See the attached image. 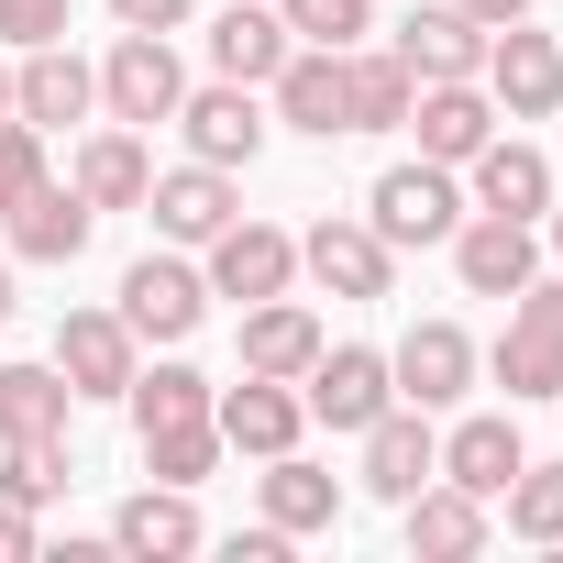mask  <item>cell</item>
<instances>
[{"label":"cell","mask_w":563,"mask_h":563,"mask_svg":"<svg viewBox=\"0 0 563 563\" xmlns=\"http://www.w3.org/2000/svg\"><path fill=\"white\" fill-rule=\"evenodd\" d=\"M409 89H420V78H409L398 56L343 45V122H354V133H398V122H409Z\"/></svg>","instance_id":"f1b7e54d"},{"label":"cell","mask_w":563,"mask_h":563,"mask_svg":"<svg viewBox=\"0 0 563 563\" xmlns=\"http://www.w3.org/2000/svg\"><path fill=\"white\" fill-rule=\"evenodd\" d=\"M122 409H133V431H177V420H210V376H199V365H133Z\"/></svg>","instance_id":"4dcf8cb0"},{"label":"cell","mask_w":563,"mask_h":563,"mask_svg":"<svg viewBox=\"0 0 563 563\" xmlns=\"http://www.w3.org/2000/svg\"><path fill=\"white\" fill-rule=\"evenodd\" d=\"M288 45H299V34L276 23L265 0H232V12L210 23V67H221V78H243V89H265L276 67H288Z\"/></svg>","instance_id":"484cf974"},{"label":"cell","mask_w":563,"mask_h":563,"mask_svg":"<svg viewBox=\"0 0 563 563\" xmlns=\"http://www.w3.org/2000/svg\"><path fill=\"white\" fill-rule=\"evenodd\" d=\"M221 464V420H177V431H144V475L155 486H199Z\"/></svg>","instance_id":"1f68e13d"},{"label":"cell","mask_w":563,"mask_h":563,"mask_svg":"<svg viewBox=\"0 0 563 563\" xmlns=\"http://www.w3.org/2000/svg\"><path fill=\"white\" fill-rule=\"evenodd\" d=\"M199 254H210V265H199L210 299H243V310H254V299H288V276H299V243L276 232V221H221Z\"/></svg>","instance_id":"277c9868"},{"label":"cell","mask_w":563,"mask_h":563,"mask_svg":"<svg viewBox=\"0 0 563 563\" xmlns=\"http://www.w3.org/2000/svg\"><path fill=\"white\" fill-rule=\"evenodd\" d=\"M265 89H276V122L310 133V144L354 133V122H343V45H288V67H276Z\"/></svg>","instance_id":"2e32d148"},{"label":"cell","mask_w":563,"mask_h":563,"mask_svg":"<svg viewBox=\"0 0 563 563\" xmlns=\"http://www.w3.org/2000/svg\"><path fill=\"white\" fill-rule=\"evenodd\" d=\"M508 530L519 541H563V464H519L508 475Z\"/></svg>","instance_id":"836d02e7"},{"label":"cell","mask_w":563,"mask_h":563,"mask_svg":"<svg viewBox=\"0 0 563 563\" xmlns=\"http://www.w3.org/2000/svg\"><path fill=\"white\" fill-rule=\"evenodd\" d=\"M177 100H188L177 45H166V34H122V45H111V67H100V111L144 133V122H177Z\"/></svg>","instance_id":"5b68a950"},{"label":"cell","mask_w":563,"mask_h":563,"mask_svg":"<svg viewBox=\"0 0 563 563\" xmlns=\"http://www.w3.org/2000/svg\"><path fill=\"white\" fill-rule=\"evenodd\" d=\"M78 0H0V45H67Z\"/></svg>","instance_id":"8d00e7d4"},{"label":"cell","mask_w":563,"mask_h":563,"mask_svg":"<svg viewBox=\"0 0 563 563\" xmlns=\"http://www.w3.org/2000/svg\"><path fill=\"white\" fill-rule=\"evenodd\" d=\"M541 232H552V254H563V199H552V210H541Z\"/></svg>","instance_id":"60d3db41"},{"label":"cell","mask_w":563,"mask_h":563,"mask_svg":"<svg viewBox=\"0 0 563 563\" xmlns=\"http://www.w3.org/2000/svg\"><path fill=\"white\" fill-rule=\"evenodd\" d=\"M398 133H420V155H431V166H464V155L497 133V100H486V78H420Z\"/></svg>","instance_id":"8fae6325"},{"label":"cell","mask_w":563,"mask_h":563,"mask_svg":"<svg viewBox=\"0 0 563 563\" xmlns=\"http://www.w3.org/2000/svg\"><path fill=\"white\" fill-rule=\"evenodd\" d=\"M144 221L166 232V243H210L221 221H243V199H232V166H166L155 188H144Z\"/></svg>","instance_id":"9a60e30c"},{"label":"cell","mask_w":563,"mask_h":563,"mask_svg":"<svg viewBox=\"0 0 563 563\" xmlns=\"http://www.w3.org/2000/svg\"><path fill=\"white\" fill-rule=\"evenodd\" d=\"M67 376L56 365H0V442H56L67 431Z\"/></svg>","instance_id":"f546056e"},{"label":"cell","mask_w":563,"mask_h":563,"mask_svg":"<svg viewBox=\"0 0 563 563\" xmlns=\"http://www.w3.org/2000/svg\"><path fill=\"white\" fill-rule=\"evenodd\" d=\"M111 310L133 321V343H188V332L210 321V276L177 265V254H144V265L122 276V299H111Z\"/></svg>","instance_id":"52a82bcc"},{"label":"cell","mask_w":563,"mask_h":563,"mask_svg":"<svg viewBox=\"0 0 563 563\" xmlns=\"http://www.w3.org/2000/svg\"><path fill=\"white\" fill-rule=\"evenodd\" d=\"M365 221H376V243L398 254V243H453V221H464V188H453V166H387L376 177V199H365Z\"/></svg>","instance_id":"7a4b0ae2"},{"label":"cell","mask_w":563,"mask_h":563,"mask_svg":"<svg viewBox=\"0 0 563 563\" xmlns=\"http://www.w3.org/2000/svg\"><path fill=\"white\" fill-rule=\"evenodd\" d=\"M475 78H486L497 122H541V111H563V45H552V34H530V23H497Z\"/></svg>","instance_id":"3957f363"},{"label":"cell","mask_w":563,"mask_h":563,"mask_svg":"<svg viewBox=\"0 0 563 563\" xmlns=\"http://www.w3.org/2000/svg\"><path fill=\"white\" fill-rule=\"evenodd\" d=\"M177 133H188V155H199V166H254V155H265V100H254L243 78L188 89V100H177Z\"/></svg>","instance_id":"5bb4252c"},{"label":"cell","mask_w":563,"mask_h":563,"mask_svg":"<svg viewBox=\"0 0 563 563\" xmlns=\"http://www.w3.org/2000/svg\"><path fill=\"white\" fill-rule=\"evenodd\" d=\"M310 354H321V321L299 310V299H254L243 310V376H310Z\"/></svg>","instance_id":"4316f807"},{"label":"cell","mask_w":563,"mask_h":563,"mask_svg":"<svg viewBox=\"0 0 563 563\" xmlns=\"http://www.w3.org/2000/svg\"><path fill=\"white\" fill-rule=\"evenodd\" d=\"M0 122H12V67H0Z\"/></svg>","instance_id":"7bdbcfd3"},{"label":"cell","mask_w":563,"mask_h":563,"mask_svg":"<svg viewBox=\"0 0 563 563\" xmlns=\"http://www.w3.org/2000/svg\"><path fill=\"white\" fill-rule=\"evenodd\" d=\"M276 23L299 45H365V0H276Z\"/></svg>","instance_id":"e575fe53"},{"label":"cell","mask_w":563,"mask_h":563,"mask_svg":"<svg viewBox=\"0 0 563 563\" xmlns=\"http://www.w3.org/2000/svg\"><path fill=\"white\" fill-rule=\"evenodd\" d=\"M409 78H475L486 67V23H464L453 0H431V12H409L398 23V45H387Z\"/></svg>","instance_id":"7402d4cb"},{"label":"cell","mask_w":563,"mask_h":563,"mask_svg":"<svg viewBox=\"0 0 563 563\" xmlns=\"http://www.w3.org/2000/svg\"><path fill=\"white\" fill-rule=\"evenodd\" d=\"M299 276H321L332 299H387V243H376V221H321V232L299 243Z\"/></svg>","instance_id":"44dd1931"},{"label":"cell","mask_w":563,"mask_h":563,"mask_svg":"<svg viewBox=\"0 0 563 563\" xmlns=\"http://www.w3.org/2000/svg\"><path fill=\"white\" fill-rule=\"evenodd\" d=\"M265 519L288 530V541H299V530H332V519H343V486H332L310 453H265Z\"/></svg>","instance_id":"83f0119b"},{"label":"cell","mask_w":563,"mask_h":563,"mask_svg":"<svg viewBox=\"0 0 563 563\" xmlns=\"http://www.w3.org/2000/svg\"><path fill=\"white\" fill-rule=\"evenodd\" d=\"M89 100H100V67H78L67 45H23V67H12V122L56 133V122H89Z\"/></svg>","instance_id":"ac0fdd59"},{"label":"cell","mask_w":563,"mask_h":563,"mask_svg":"<svg viewBox=\"0 0 563 563\" xmlns=\"http://www.w3.org/2000/svg\"><path fill=\"white\" fill-rule=\"evenodd\" d=\"M210 420H221V453H299V431H310V398L288 387V376H243V387H210Z\"/></svg>","instance_id":"ba28073f"},{"label":"cell","mask_w":563,"mask_h":563,"mask_svg":"<svg viewBox=\"0 0 563 563\" xmlns=\"http://www.w3.org/2000/svg\"><path fill=\"white\" fill-rule=\"evenodd\" d=\"M111 552H133V563H177V552H199V508H188V486H144V497H122V508H111Z\"/></svg>","instance_id":"d4e9b609"},{"label":"cell","mask_w":563,"mask_h":563,"mask_svg":"<svg viewBox=\"0 0 563 563\" xmlns=\"http://www.w3.org/2000/svg\"><path fill=\"white\" fill-rule=\"evenodd\" d=\"M299 398H310V420L365 431L376 409H398V376H387V354H376V343H321V354H310V376H299Z\"/></svg>","instance_id":"8992f818"},{"label":"cell","mask_w":563,"mask_h":563,"mask_svg":"<svg viewBox=\"0 0 563 563\" xmlns=\"http://www.w3.org/2000/svg\"><path fill=\"white\" fill-rule=\"evenodd\" d=\"M67 188H78L89 210H144V188H155V166H144V133H133V122L89 133V144H78V166H67Z\"/></svg>","instance_id":"603a6c76"},{"label":"cell","mask_w":563,"mask_h":563,"mask_svg":"<svg viewBox=\"0 0 563 563\" xmlns=\"http://www.w3.org/2000/svg\"><path fill=\"white\" fill-rule=\"evenodd\" d=\"M486 376L508 387V409H530V398H563V276H530V288L508 299V332H497Z\"/></svg>","instance_id":"6da1fadb"},{"label":"cell","mask_w":563,"mask_h":563,"mask_svg":"<svg viewBox=\"0 0 563 563\" xmlns=\"http://www.w3.org/2000/svg\"><path fill=\"white\" fill-rule=\"evenodd\" d=\"M387 376H398V398H409V409H453V398L475 387V343H464L453 321H420V332L387 354Z\"/></svg>","instance_id":"d6986e66"},{"label":"cell","mask_w":563,"mask_h":563,"mask_svg":"<svg viewBox=\"0 0 563 563\" xmlns=\"http://www.w3.org/2000/svg\"><path fill=\"white\" fill-rule=\"evenodd\" d=\"M23 552H34V508L0 497V563H23Z\"/></svg>","instance_id":"f35d334b"},{"label":"cell","mask_w":563,"mask_h":563,"mask_svg":"<svg viewBox=\"0 0 563 563\" xmlns=\"http://www.w3.org/2000/svg\"><path fill=\"white\" fill-rule=\"evenodd\" d=\"M464 210H497V221H541L552 210V155L519 144V133H486L464 155Z\"/></svg>","instance_id":"30bf717a"},{"label":"cell","mask_w":563,"mask_h":563,"mask_svg":"<svg viewBox=\"0 0 563 563\" xmlns=\"http://www.w3.org/2000/svg\"><path fill=\"white\" fill-rule=\"evenodd\" d=\"M111 23H122V34H177L188 0H111Z\"/></svg>","instance_id":"74e56055"},{"label":"cell","mask_w":563,"mask_h":563,"mask_svg":"<svg viewBox=\"0 0 563 563\" xmlns=\"http://www.w3.org/2000/svg\"><path fill=\"white\" fill-rule=\"evenodd\" d=\"M67 486V431L56 442H0V497H12V508H45Z\"/></svg>","instance_id":"d6a6232c"},{"label":"cell","mask_w":563,"mask_h":563,"mask_svg":"<svg viewBox=\"0 0 563 563\" xmlns=\"http://www.w3.org/2000/svg\"><path fill=\"white\" fill-rule=\"evenodd\" d=\"M133 365H144V343H133L122 310H67V332H56V376H67V398H122Z\"/></svg>","instance_id":"7c38bea8"},{"label":"cell","mask_w":563,"mask_h":563,"mask_svg":"<svg viewBox=\"0 0 563 563\" xmlns=\"http://www.w3.org/2000/svg\"><path fill=\"white\" fill-rule=\"evenodd\" d=\"M0 321H12V265H0Z\"/></svg>","instance_id":"b9f144b4"},{"label":"cell","mask_w":563,"mask_h":563,"mask_svg":"<svg viewBox=\"0 0 563 563\" xmlns=\"http://www.w3.org/2000/svg\"><path fill=\"white\" fill-rule=\"evenodd\" d=\"M398 519H409V552H420V563H464V552H486V497H464L453 475H431L420 497H398Z\"/></svg>","instance_id":"ffe728a7"},{"label":"cell","mask_w":563,"mask_h":563,"mask_svg":"<svg viewBox=\"0 0 563 563\" xmlns=\"http://www.w3.org/2000/svg\"><path fill=\"white\" fill-rule=\"evenodd\" d=\"M431 475H442V431H431V409H409V398L376 409V420H365V497L398 508V497H420Z\"/></svg>","instance_id":"4fadbf2b"},{"label":"cell","mask_w":563,"mask_h":563,"mask_svg":"<svg viewBox=\"0 0 563 563\" xmlns=\"http://www.w3.org/2000/svg\"><path fill=\"white\" fill-rule=\"evenodd\" d=\"M34 188H45V133L34 122H0V210L34 199Z\"/></svg>","instance_id":"d590c367"},{"label":"cell","mask_w":563,"mask_h":563,"mask_svg":"<svg viewBox=\"0 0 563 563\" xmlns=\"http://www.w3.org/2000/svg\"><path fill=\"white\" fill-rule=\"evenodd\" d=\"M453 12H464V23H486V34H497V23H530V0H453Z\"/></svg>","instance_id":"ab89813d"},{"label":"cell","mask_w":563,"mask_h":563,"mask_svg":"<svg viewBox=\"0 0 563 563\" xmlns=\"http://www.w3.org/2000/svg\"><path fill=\"white\" fill-rule=\"evenodd\" d=\"M0 221H12V254H23V265H78V254H89V232H100V210H89L67 177H45L34 199H12Z\"/></svg>","instance_id":"e0dca14e"},{"label":"cell","mask_w":563,"mask_h":563,"mask_svg":"<svg viewBox=\"0 0 563 563\" xmlns=\"http://www.w3.org/2000/svg\"><path fill=\"white\" fill-rule=\"evenodd\" d=\"M519 464H530V453H519V420H497V409L442 431V475H453L464 497H486V508L508 497V475H519Z\"/></svg>","instance_id":"cb8c5ba5"},{"label":"cell","mask_w":563,"mask_h":563,"mask_svg":"<svg viewBox=\"0 0 563 563\" xmlns=\"http://www.w3.org/2000/svg\"><path fill=\"white\" fill-rule=\"evenodd\" d=\"M453 276L475 299H519L541 276V221H497V210H464L453 221Z\"/></svg>","instance_id":"9c48e42d"}]
</instances>
